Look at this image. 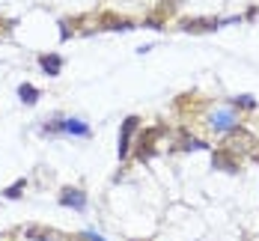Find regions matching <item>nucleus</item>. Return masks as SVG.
Listing matches in <instances>:
<instances>
[{"label":"nucleus","instance_id":"2","mask_svg":"<svg viewBox=\"0 0 259 241\" xmlns=\"http://www.w3.org/2000/svg\"><path fill=\"white\" fill-rule=\"evenodd\" d=\"M60 203H63V206L78 208V211H84V208H87V194H84V191H78V188H66L63 197H60Z\"/></svg>","mask_w":259,"mask_h":241},{"label":"nucleus","instance_id":"10","mask_svg":"<svg viewBox=\"0 0 259 241\" xmlns=\"http://www.w3.org/2000/svg\"><path fill=\"white\" fill-rule=\"evenodd\" d=\"M84 238H87V241H104L98 232H93V229H87V232H84Z\"/></svg>","mask_w":259,"mask_h":241},{"label":"nucleus","instance_id":"3","mask_svg":"<svg viewBox=\"0 0 259 241\" xmlns=\"http://www.w3.org/2000/svg\"><path fill=\"white\" fill-rule=\"evenodd\" d=\"M134 128H137V116H128V119L122 122V131H119V158H125V155H128V143H131Z\"/></svg>","mask_w":259,"mask_h":241},{"label":"nucleus","instance_id":"6","mask_svg":"<svg viewBox=\"0 0 259 241\" xmlns=\"http://www.w3.org/2000/svg\"><path fill=\"white\" fill-rule=\"evenodd\" d=\"M18 99L24 104H36L39 102V90H36L33 84H21V87H18Z\"/></svg>","mask_w":259,"mask_h":241},{"label":"nucleus","instance_id":"5","mask_svg":"<svg viewBox=\"0 0 259 241\" xmlns=\"http://www.w3.org/2000/svg\"><path fill=\"white\" fill-rule=\"evenodd\" d=\"M60 128L66 134H75V137H90V125H84L81 119H66Z\"/></svg>","mask_w":259,"mask_h":241},{"label":"nucleus","instance_id":"9","mask_svg":"<svg viewBox=\"0 0 259 241\" xmlns=\"http://www.w3.org/2000/svg\"><path fill=\"white\" fill-rule=\"evenodd\" d=\"M235 104H241V107H256L253 96H238V99H235Z\"/></svg>","mask_w":259,"mask_h":241},{"label":"nucleus","instance_id":"8","mask_svg":"<svg viewBox=\"0 0 259 241\" xmlns=\"http://www.w3.org/2000/svg\"><path fill=\"white\" fill-rule=\"evenodd\" d=\"M21 188H24V179H18V182H15V185H12V188H6V191H3V194H6V197H12V200H15V197H18V191H21Z\"/></svg>","mask_w":259,"mask_h":241},{"label":"nucleus","instance_id":"7","mask_svg":"<svg viewBox=\"0 0 259 241\" xmlns=\"http://www.w3.org/2000/svg\"><path fill=\"white\" fill-rule=\"evenodd\" d=\"M27 238H42V241H51V238H54V232H51V229H39V226H30V229H27Z\"/></svg>","mask_w":259,"mask_h":241},{"label":"nucleus","instance_id":"1","mask_svg":"<svg viewBox=\"0 0 259 241\" xmlns=\"http://www.w3.org/2000/svg\"><path fill=\"white\" fill-rule=\"evenodd\" d=\"M235 122H238V116H235L232 107H221V110L212 113V128L215 131H229V128H235Z\"/></svg>","mask_w":259,"mask_h":241},{"label":"nucleus","instance_id":"4","mask_svg":"<svg viewBox=\"0 0 259 241\" xmlns=\"http://www.w3.org/2000/svg\"><path fill=\"white\" fill-rule=\"evenodd\" d=\"M39 66L48 71L51 77H57V74H60V69H63V60H60L57 54H42V57H39Z\"/></svg>","mask_w":259,"mask_h":241}]
</instances>
